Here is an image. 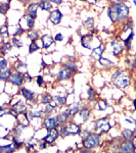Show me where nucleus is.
<instances>
[{
  "label": "nucleus",
  "instance_id": "1",
  "mask_svg": "<svg viewBox=\"0 0 136 153\" xmlns=\"http://www.w3.org/2000/svg\"><path fill=\"white\" fill-rule=\"evenodd\" d=\"M129 12H130L129 6L125 3L112 4L107 8V15L113 23L127 20L129 17Z\"/></svg>",
  "mask_w": 136,
  "mask_h": 153
},
{
  "label": "nucleus",
  "instance_id": "2",
  "mask_svg": "<svg viewBox=\"0 0 136 153\" xmlns=\"http://www.w3.org/2000/svg\"><path fill=\"white\" fill-rule=\"evenodd\" d=\"M113 84L120 89H126L130 85V76L121 70H117L113 74Z\"/></svg>",
  "mask_w": 136,
  "mask_h": 153
},
{
  "label": "nucleus",
  "instance_id": "3",
  "mask_svg": "<svg viewBox=\"0 0 136 153\" xmlns=\"http://www.w3.org/2000/svg\"><path fill=\"white\" fill-rule=\"evenodd\" d=\"M100 143V135L98 134H89L83 140V147L87 149L95 148Z\"/></svg>",
  "mask_w": 136,
  "mask_h": 153
},
{
  "label": "nucleus",
  "instance_id": "4",
  "mask_svg": "<svg viewBox=\"0 0 136 153\" xmlns=\"http://www.w3.org/2000/svg\"><path fill=\"white\" fill-rule=\"evenodd\" d=\"M111 46H112V53L115 56L120 55L124 50V43H122L119 40H113L111 42Z\"/></svg>",
  "mask_w": 136,
  "mask_h": 153
},
{
  "label": "nucleus",
  "instance_id": "5",
  "mask_svg": "<svg viewBox=\"0 0 136 153\" xmlns=\"http://www.w3.org/2000/svg\"><path fill=\"white\" fill-rule=\"evenodd\" d=\"M93 42H94V37L92 35H84L81 38V45H82L84 48L89 49V50H93L94 47L92 46Z\"/></svg>",
  "mask_w": 136,
  "mask_h": 153
},
{
  "label": "nucleus",
  "instance_id": "6",
  "mask_svg": "<svg viewBox=\"0 0 136 153\" xmlns=\"http://www.w3.org/2000/svg\"><path fill=\"white\" fill-rule=\"evenodd\" d=\"M80 133V128L77 124L75 123H71V124L66 125V133H65V137L67 136H73V135H77Z\"/></svg>",
  "mask_w": 136,
  "mask_h": 153
},
{
  "label": "nucleus",
  "instance_id": "7",
  "mask_svg": "<svg viewBox=\"0 0 136 153\" xmlns=\"http://www.w3.org/2000/svg\"><path fill=\"white\" fill-rule=\"evenodd\" d=\"M8 81H9V83L12 84V85L17 86V87H21L23 85V83H24V77L21 75V73L17 72L15 74H12Z\"/></svg>",
  "mask_w": 136,
  "mask_h": 153
},
{
  "label": "nucleus",
  "instance_id": "8",
  "mask_svg": "<svg viewBox=\"0 0 136 153\" xmlns=\"http://www.w3.org/2000/svg\"><path fill=\"white\" fill-rule=\"evenodd\" d=\"M61 19H63V13L59 9L52 10L49 15V21L53 25H58L61 22Z\"/></svg>",
  "mask_w": 136,
  "mask_h": 153
},
{
  "label": "nucleus",
  "instance_id": "9",
  "mask_svg": "<svg viewBox=\"0 0 136 153\" xmlns=\"http://www.w3.org/2000/svg\"><path fill=\"white\" fill-rule=\"evenodd\" d=\"M134 149H135V146L133 142H131V140H126V142H124L120 146L119 152H134Z\"/></svg>",
  "mask_w": 136,
  "mask_h": 153
},
{
  "label": "nucleus",
  "instance_id": "10",
  "mask_svg": "<svg viewBox=\"0 0 136 153\" xmlns=\"http://www.w3.org/2000/svg\"><path fill=\"white\" fill-rule=\"evenodd\" d=\"M58 131L57 129H53V130H50V131H48V133H47V135L45 137H44L42 140H44V141H46L47 143L51 144L53 143L54 141H55L56 139H57L58 137Z\"/></svg>",
  "mask_w": 136,
  "mask_h": 153
},
{
  "label": "nucleus",
  "instance_id": "11",
  "mask_svg": "<svg viewBox=\"0 0 136 153\" xmlns=\"http://www.w3.org/2000/svg\"><path fill=\"white\" fill-rule=\"evenodd\" d=\"M72 73L73 72H71L70 70H68L67 68H61V71L58 72L57 76H56V79L57 81H66L69 80V79L72 77Z\"/></svg>",
  "mask_w": 136,
  "mask_h": 153
},
{
  "label": "nucleus",
  "instance_id": "12",
  "mask_svg": "<svg viewBox=\"0 0 136 153\" xmlns=\"http://www.w3.org/2000/svg\"><path fill=\"white\" fill-rule=\"evenodd\" d=\"M57 124H58V122H57V119H56V117H47V119L44 121V127H45V129H46L47 131L56 129Z\"/></svg>",
  "mask_w": 136,
  "mask_h": 153
},
{
  "label": "nucleus",
  "instance_id": "13",
  "mask_svg": "<svg viewBox=\"0 0 136 153\" xmlns=\"http://www.w3.org/2000/svg\"><path fill=\"white\" fill-rule=\"evenodd\" d=\"M111 124L105 119H99L96 122V129L100 130L102 133H107L111 130Z\"/></svg>",
  "mask_w": 136,
  "mask_h": 153
},
{
  "label": "nucleus",
  "instance_id": "14",
  "mask_svg": "<svg viewBox=\"0 0 136 153\" xmlns=\"http://www.w3.org/2000/svg\"><path fill=\"white\" fill-rule=\"evenodd\" d=\"M41 41H42V45H43V48L44 49H47L53 44V42L55 40H53V38L49 35H43L41 37Z\"/></svg>",
  "mask_w": 136,
  "mask_h": 153
},
{
  "label": "nucleus",
  "instance_id": "15",
  "mask_svg": "<svg viewBox=\"0 0 136 153\" xmlns=\"http://www.w3.org/2000/svg\"><path fill=\"white\" fill-rule=\"evenodd\" d=\"M105 52V47L102 46V45H99V46H97L96 48H94L91 52V57L95 59H100L102 57V53Z\"/></svg>",
  "mask_w": 136,
  "mask_h": 153
},
{
  "label": "nucleus",
  "instance_id": "16",
  "mask_svg": "<svg viewBox=\"0 0 136 153\" xmlns=\"http://www.w3.org/2000/svg\"><path fill=\"white\" fill-rule=\"evenodd\" d=\"M40 7V5L37 4V3H32L29 5L28 7V15H30L32 17L36 19L37 17V11H38V8Z\"/></svg>",
  "mask_w": 136,
  "mask_h": 153
},
{
  "label": "nucleus",
  "instance_id": "17",
  "mask_svg": "<svg viewBox=\"0 0 136 153\" xmlns=\"http://www.w3.org/2000/svg\"><path fill=\"white\" fill-rule=\"evenodd\" d=\"M71 114L69 112V110H66V111L61 112V113L57 114V117H56V119H57L58 124H65V123L68 121L69 117H70Z\"/></svg>",
  "mask_w": 136,
  "mask_h": 153
},
{
  "label": "nucleus",
  "instance_id": "18",
  "mask_svg": "<svg viewBox=\"0 0 136 153\" xmlns=\"http://www.w3.org/2000/svg\"><path fill=\"white\" fill-rule=\"evenodd\" d=\"M26 109H27V105L25 104L24 102L19 101L17 102V104L13 106V110H15L17 113H21V112H25L26 111Z\"/></svg>",
  "mask_w": 136,
  "mask_h": 153
},
{
  "label": "nucleus",
  "instance_id": "19",
  "mask_svg": "<svg viewBox=\"0 0 136 153\" xmlns=\"http://www.w3.org/2000/svg\"><path fill=\"white\" fill-rule=\"evenodd\" d=\"M22 95L25 97V99L27 100H33L34 99V96L35 94L32 91H30L29 89H27V88H22Z\"/></svg>",
  "mask_w": 136,
  "mask_h": 153
},
{
  "label": "nucleus",
  "instance_id": "20",
  "mask_svg": "<svg viewBox=\"0 0 136 153\" xmlns=\"http://www.w3.org/2000/svg\"><path fill=\"white\" fill-rule=\"evenodd\" d=\"M11 75H12L11 71H10L9 68L3 70V71H1V73H0V80L3 81V82H5V81H8Z\"/></svg>",
  "mask_w": 136,
  "mask_h": 153
},
{
  "label": "nucleus",
  "instance_id": "21",
  "mask_svg": "<svg viewBox=\"0 0 136 153\" xmlns=\"http://www.w3.org/2000/svg\"><path fill=\"white\" fill-rule=\"evenodd\" d=\"M40 8H41L42 10H47V11H49V10L52 9V3L49 1V0H41V2H40Z\"/></svg>",
  "mask_w": 136,
  "mask_h": 153
},
{
  "label": "nucleus",
  "instance_id": "22",
  "mask_svg": "<svg viewBox=\"0 0 136 153\" xmlns=\"http://www.w3.org/2000/svg\"><path fill=\"white\" fill-rule=\"evenodd\" d=\"M79 113H80V117H81V119H82L83 122H86V121L90 117L91 112H90V110L88 109V108H82V109H80Z\"/></svg>",
  "mask_w": 136,
  "mask_h": 153
},
{
  "label": "nucleus",
  "instance_id": "23",
  "mask_svg": "<svg viewBox=\"0 0 136 153\" xmlns=\"http://www.w3.org/2000/svg\"><path fill=\"white\" fill-rule=\"evenodd\" d=\"M80 107H81V102H77V103H75L74 105H72V106L70 107V109H69V112H70L71 115L73 117L77 112L80 111Z\"/></svg>",
  "mask_w": 136,
  "mask_h": 153
},
{
  "label": "nucleus",
  "instance_id": "24",
  "mask_svg": "<svg viewBox=\"0 0 136 153\" xmlns=\"http://www.w3.org/2000/svg\"><path fill=\"white\" fill-rule=\"evenodd\" d=\"M17 149L15 144H10V145H7V146H1L0 147V151L1 152H4V153H11Z\"/></svg>",
  "mask_w": 136,
  "mask_h": 153
},
{
  "label": "nucleus",
  "instance_id": "25",
  "mask_svg": "<svg viewBox=\"0 0 136 153\" xmlns=\"http://www.w3.org/2000/svg\"><path fill=\"white\" fill-rule=\"evenodd\" d=\"M23 19L26 21V24L28 25V28L32 29V28L34 27V25H35V19L34 17H32L30 15H25Z\"/></svg>",
  "mask_w": 136,
  "mask_h": 153
},
{
  "label": "nucleus",
  "instance_id": "26",
  "mask_svg": "<svg viewBox=\"0 0 136 153\" xmlns=\"http://www.w3.org/2000/svg\"><path fill=\"white\" fill-rule=\"evenodd\" d=\"M133 37H134V33L133 31H131V34L129 35L128 37H127V39L124 40V46L126 47L127 50H130L131 49V43H132V40H133Z\"/></svg>",
  "mask_w": 136,
  "mask_h": 153
},
{
  "label": "nucleus",
  "instance_id": "27",
  "mask_svg": "<svg viewBox=\"0 0 136 153\" xmlns=\"http://www.w3.org/2000/svg\"><path fill=\"white\" fill-rule=\"evenodd\" d=\"M63 66H65V68L70 70L71 72H74V73H76V72L78 71L77 64H76L75 62H73V61H67V62L63 63Z\"/></svg>",
  "mask_w": 136,
  "mask_h": 153
},
{
  "label": "nucleus",
  "instance_id": "28",
  "mask_svg": "<svg viewBox=\"0 0 136 153\" xmlns=\"http://www.w3.org/2000/svg\"><path fill=\"white\" fill-rule=\"evenodd\" d=\"M27 35H28V37H29L30 39H31L32 42H35L36 40H38V38H39L38 32L35 31V30H30V31L27 33Z\"/></svg>",
  "mask_w": 136,
  "mask_h": 153
},
{
  "label": "nucleus",
  "instance_id": "29",
  "mask_svg": "<svg viewBox=\"0 0 136 153\" xmlns=\"http://www.w3.org/2000/svg\"><path fill=\"white\" fill-rule=\"evenodd\" d=\"M122 135H123V138H124L125 140H131L134 135V131L129 130V129H125L124 131H123V133H122Z\"/></svg>",
  "mask_w": 136,
  "mask_h": 153
},
{
  "label": "nucleus",
  "instance_id": "30",
  "mask_svg": "<svg viewBox=\"0 0 136 153\" xmlns=\"http://www.w3.org/2000/svg\"><path fill=\"white\" fill-rule=\"evenodd\" d=\"M83 25H84V27L86 29H89V30L93 29V27H94V20H93V17H88L87 20L84 21Z\"/></svg>",
  "mask_w": 136,
  "mask_h": 153
},
{
  "label": "nucleus",
  "instance_id": "31",
  "mask_svg": "<svg viewBox=\"0 0 136 153\" xmlns=\"http://www.w3.org/2000/svg\"><path fill=\"white\" fill-rule=\"evenodd\" d=\"M107 100H99V101L97 102V104H96V108L98 110H105L107 108Z\"/></svg>",
  "mask_w": 136,
  "mask_h": 153
},
{
  "label": "nucleus",
  "instance_id": "32",
  "mask_svg": "<svg viewBox=\"0 0 136 153\" xmlns=\"http://www.w3.org/2000/svg\"><path fill=\"white\" fill-rule=\"evenodd\" d=\"M98 61H99L100 66H107V68H109V66H114V62H113V61H111L107 58H105V57H101L100 59H98Z\"/></svg>",
  "mask_w": 136,
  "mask_h": 153
},
{
  "label": "nucleus",
  "instance_id": "33",
  "mask_svg": "<svg viewBox=\"0 0 136 153\" xmlns=\"http://www.w3.org/2000/svg\"><path fill=\"white\" fill-rule=\"evenodd\" d=\"M0 12L2 13V15H5L6 12L8 11V9H9V4H8L7 2H2L1 3V5H0Z\"/></svg>",
  "mask_w": 136,
  "mask_h": 153
},
{
  "label": "nucleus",
  "instance_id": "34",
  "mask_svg": "<svg viewBox=\"0 0 136 153\" xmlns=\"http://www.w3.org/2000/svg\"><path fill=\"white\" fill-rule=\"evenodd\" d=\"M52 100H53V98L51 97L50 95H44L43 97L41 98V100H40V102L43 103V104H48V103L52 102Z\"/></svg>",
  "mask_w": 136,
  "mask_h": 153
},
{
  "label": "nucleus",
  "instance_id": "35",
  "mask_svg": "<svg viewBox=\"0 0 136 153\" xmlns=\"http://www.w3.org/2000/svg\"><path fill=\"white\" fill-rule=\"evenodd\" d=\"M55 104H50V103H48V104H46V106H45V110H44V113L45 114H50L51 112L53 111V109L55 108Z\"/></svg>",
  "mask_w": 136,
  "mask_h": 153
},
{
  "label": "nucleus",
  "instance_id": "36",
  "mask_svg": "<svg viewBox=\"0 0 136 153\" xmlns=\"http://www.w3.org/2000/svg\"><path fill=\"white\" fill-rule=\"evenodd\" d=\"M8 66V61L4 58V57H1L0 58V70L3 71V70H6Z\"/></svg>",
  "mask_w": 136,
  "mask_h": 153
},
{
  "label": "nucleus",
  "instance_id": "37",
  "mask_svg": "<svg viewBox=\"0 0 136 153\" xmlns=\"http://www.w3.org/2000/svg\"><path fill=\"white\" fill-rule=\"evenodd\" d=\"M12 46H13V44H12V43H8V42H6V43L4 44V46L2 47V53L9 52V51L11 50Z\"/></svg>",
  "mask_w": 136,
  "mask_h": 153
},
{
  "label": "nucleus",
  "instance_id": "38",
  "mask_svg": "<svg viewBox=\"0 0 136 153\" xmlns=\"http://www.w3.org/2000/svg\"><path fill=\"white\" fill-rule=\"evenodd\" d=\"M39 49V46L37 45L36 42H32L31 44H30L29 46V53H33V52H36L37 50Z\"/></svg>",
  "mask_w": 136,
  "mask_h": 153
},
{
  "label": "nucleus",
  "instance_id": "39",
  "mask_svg": "<svg viewBox=\"0 0 136 153\" xmlns=\"http://www.w3.org/2000/svg\"><path fill=\"white\" fill-rule=\"evenodd\" d=\"M58 131V134L61 135V136L65 137V133H66V125H63V124H59V126L56 128Z\"/></svg>",
  "mask_w": 136,
  "mask_h": 153
},
{
  "label": "nucleus",
  "instance_id": "40",
  "mask_svg": "<svg viewBox=\"0 0 136 153\" xmlns=\"http://www.w3.org/2000/svg\"><path fill=\"white\" fill-rule=\"evenodd\" d=\"M25 126L23 124H19L17 127H15V134L17 135V136H19L21 134L23 133V130H24Z\"/></svg>",
  "mask_w": 136,
  "mask_h": 153
},
{
  "label": "nucleus",
  "instance_id": "41",
  "mask_svg": "<svg viewBox=\"0 0 136 153\" xmlns=\"http://www.w3.org/2000/svg\"><path fill=\"white\" fill-rule=\"evenodd\" d=\"M11 43L13 44V46H17V48H21V47H23V43L21 41H19V39H17V37H13V38H12L11 39Z\"/></svg>",
  "mask_w": 136,
  "mask_h": 153
},
{
  "label": "nucleus",
  "instance_id": "42",
  "mask_svg": "<svg viewBox=\"0 0 136 153\" xmlns=\"http://www.w3.org/2000/svg\"><path fill=\"white\" fill-rule=\"evenodd\" d=\"M44 112L42 110H38V111H32L31 112V117H37V119H40V117H43Z\"/></svg>",
  "mask_w": 136,
  "mask_h": 153
},
{
  "label": "nucleus",
  "instance_id": "43",
  "mask_svg": "<svg viewBox=\"0 0 136 153\" xmlns=\"http://www.w3.org/2000/svg\"><path fill=\"white\" fill-rule=\"evenodd\" d=\"M88 93V98H89V100H93L95 99V96H96V93L94 92V90H93L92 88H89L87 91Z\"/></svg>",
  "mask_w": 136,
  "mask_h": 153
},
{
  "label": "nucleus",
  "instance_id": "44",
  "mask_svg": "<svg viewBox=\"0 0 136 153\" xmlns=\"http://www.w3.org/2000/svg\"><path fill=\"white\" fill-rule=\"evenodd\" d=\"M0 33H1V35H2V36L7 37L8 36V27H7V26L3 25L2 27H1V29H0Z\"/></svg>",
  "mask_w": 136,
  "mask_h": 153
},
{
  "label": "nucleus",
  "instance_id": "45",
  "mask_svg": "<svg viewBox=\"0 0 136 153\" xmlns=\"http://www.w3.org/2000/svg\"><path fill=\"white\" fill-rule=\"evenodd\" d=\"M55 101L57 102L59 105H63L66 104V97H63V96H57V97H55Z\"/></svg>",
  "mask_w": 136,
  "mask_h": 153
},
{
  "label": "nucleus",
  "instance_id": "46",
  "mask_svg": "<svg viewBox=\"0 0 136 153\" xmlns=\"http://www.w3.org/2000/svg\"><path fill=\"white\" fill-rule=\"evenodd\" d=\"M54 40H55L56 42H61V41H63V34H61V33H57V34L55 35V37H54Z\"/></svg>",
  "mask_w": 136,
  "mask_h": 153
},
{
  "label": "nucleus",
  "instance_id": "47",
  "mask_svg": "<svg viewBox=\"0 0 136 153\" xmlns=\"http://www.w3.org/2000/svg\"><path fill=\"white\" fill-rule=\"evenodd\" d=\"M129 29H131V30L133 29V22H132V21H128L126 27H125V29H124V32L127 31V30H129Z\"/></svg>",
  "mask_w": 136,
  "mask_h": 153
},
{
  "label": "nucleus",
  "instance_id": "48",
  "mask_svg": "<svg viewBox=\"0 0 136 153\" xmlns=\"http://www.w3.org/2000/svg\"><path fill=\"white\" fill-rule=\"evenodd\" d=\"M23 77H24V80H25V82H30V81L32 80V77L29 75L28 73H25V74H23Z\"/></svg>",
  "mask_w": 136,
  "mask_h": 153
},
{
  "label": "nucleus",
  "instance_id": "49",
  "mask_svg": "<svg viewBox=\"0 0 136 153\" xmlns=\"http://www.w3.org/2000/svg\"><path fill=\"white\" fill-rule=\"evenodd\" d=\"M12 141H13V144L15 145V147H17V148H19V146H21V142H19V139L15 138V137H13V138H12Z\"/></svg>",
  "mask_w": 136,
  "mask_h": 153
},
{
  "label": "nucleus",
  "instance_id": "50",
  "mask_svg": "<svg viewBox=\"0 0 136 153\" xmlns=\"http://www.w3.org/2000/svg\"><path fill=\"white\" fill-rule=\"evenodd\" d=\"M24 32V29H23L21 26H19L17 27V31H15V36H19V35H22V33Z\"/></svg>",
  "mask_w": 136,
  "mask_h": 153
},
{
  "label": "nucleus",
  "instance_id": "51",
  "mask_svg": "<svg viewBox=\"0 0 136 153\" xmlns=\"http://www.w3.org/2000/svg\"><path fill=\"white\" fill-rule=\"evenodd\" d=\"M130 66L132 68H136V56H134L133 58H131V60H130Z\"/></svg>",
  "mask_w": 136,
  "mask_h": 153
},
{
  "label": "nucleus",
  "instance_id": "52",
  "mask_svg": "<svg viewBox=\"0 0 136 153\" xmlns=\"http://www.w3.org/2000/svg\"><path fill=\"white\" fill-rule=\"evenodd\" d=\"M37 85L38 86L43 85V78H42L41 76H38V77H37Z\"/></svg>",
  "mask_w": 136,
  "mask_h": 153
},
{
  "label": "nucleus",
  "instance_id": "53",
  "mask_svg": "<svg viewBox=\"0 0 136 153\" xmlns=\"http://www.w3.org/2000/svg\"><path fill=\"white\" fill-rule=\"evenodd\" d=\"M113 4H118V3H124L126 0H109Z\"/></svg>",
  "mask_w": 136,
  "mask_h": 153
},
{
  "label": "nucleus",
  "instance_id": "54",
  "mask_svg": "<svg viewBox=\"0 0 136 153\" xmlns=\"http://www.w3.org/2000/svg\"><path fill=\"white\" fill-rule=\"evenodd\" d=\"M51 3H54V4H56V5H59V4H61V2H63V0H49Z\"/></svg>",
  "mask_w": 136,
  "mask_h": 153
},
{
  "label": "nucleus",
  "instance_id": "55",
  "mask_svg": "<svg viewBox=\"0 0 136 153\" xmlns=\"http://www.w3.org/2000/svg\"><path fill=\"white\" fill-rule=\"evenodd\" d=\"M126 122L129 123V124H133V122H132V121H130V119H126Z\"/></svg>",
  "mask_w": 136,
  "mask_h": 153
},
{
  "label": "nucleus",
  "instance_id": "56",
  "mask_svg": "<svg viewBox=\"0 0 136 153\" xmlns=\"http://www.w3.org/2000/svg\"><path fill=\"white\" fill-rule=\"evenodd\" d=\"M133 105H134V108L136 109V99H134V101H133Z\"/></svg>",
  "mask_w": 136,
  "mask_h": 153
},
{
  "label": "nucleus",
  "instance_id": "57",
  "mask_svg": "<svg viewBox=\"0 0 136 153\" xmlns=\"http://www.w3.org/2000/svg\"><path fill=\"white\" fill-rule=\"evenodd\" d=\"M133 143H134V146L136 147V138H134V140H133Z\"/></svg>",
  "mask_w": 136,
  "mask_h": 153
},
{
  "label": "nucleus",
  "instance_id": "58",
  "mask_svg": "<svg viewBox=\"0 0 136 153\" xmlns=\"http://www.w3.org/2000/svg\"><path fill=\"white\" fill-rule=\"evenodd\" d=\"M133 4L136 5V0H133Z\"/></svg>",
  "mask_w": 136,
  "mask_h": 153
},
{
  "label": "nucleus",
  "instance_id": "59",
  "mask_svg": "<svg viewBox=\"0 0 136 153\" xmlns=\"http://www.w3.org/2000/svg\"><path fill=\"white\" fill-rule=\"evenodd\" d=\"M134 133H136V124H135V130H134Z\"/></svg>",
  "mask_w": 136,
  "mask_h": 153
},
{
  "label": "nucleus",
  "instance_id": "60",
  "mask_svg": "<svg viewBox=\"0 0 136 153\" xmlns=\"http://www.w3.org/2000/svg\"><path fill=\"white\" fill-rule=\"evenodd\" d=\"M95 2H98V1H100V0H94Z\"/></svg>",
  "mask_w": 136,
  "mask_h": 153
},
{
  "label": "nucleus",
  "instance_id": "61",
  "mask_svg": "<svg viewBox=\"0 0 136 153\" xmlns=\"http://www.w3.org/2000/svg\"><path fill=\"white\" fill-rule=\"evenodd\" d=\"M81 1H87V0H81Z\"/></svg>",
  "mask_w": 136,
  "mask_h": 153
},
{
  "label": "nucleus",
  "instance_id": "62",
  "mask_svg": "<svg viewBox=\"0 0 136 153\" xmlns=\"http://www.w3.org/2000/svg\"><path fill=\"white\" fill-rule=\"evenodd\" d=\"M135 92H136V87H135Z\"/></svg>",
  "mask_w": 136,
  "mask_h": 153
}]
</instances>
